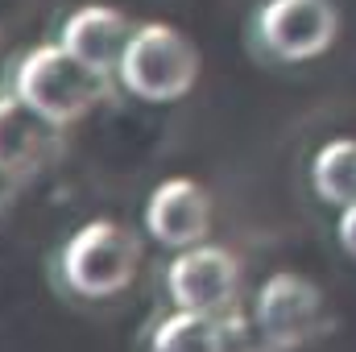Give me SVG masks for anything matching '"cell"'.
<instances>
[{
	"instance_id": "obj_8",
	"label": "cell",
	"mask_w": 356,
	"mask_h": 352,
	"mask_svg": "<svg viewBox=\"0 0 356 352\" xmlns=\"http://www.w3.org/2000/svg\"><path fill=\"white\" fill-rule=\"evenodd\" d=\"M133 25H129V17L120 13V8H112V4H83V8H75L71 17H67V25H63V46L75 54V58H83L88 67L95 71H112V67H120V58H124V50H129V42H133Z\"/></svg>"
},
{
	"instance_id": "obj_5",
	"label": "cell",
	"mask_w": 356,
	"mask_h": 352,
	"mask_svg": "<svg viewBox=\"0 0 356 352\" xmlns=\"http://www.w3.org/2000/svg\"><path fill=\"white\" fill-rule=\"evenodd\" d=\"M340 17L332 0H266L257 13V33L286 63H302L323 54L336 42Z\"/></svg>"
},
{
	"instance_id": "obj_11",
	"label": "cell",
	"mask_w": 356,
	"mask_h": 352,
	"mask_svg": "<svg viewBox=\"0 0 356 352\" xmlns=\"http://www.w3.org/2000/svg\"><path fill=\"white\" fill-rule=\"evenodd\" d=\"M149 352H220V328L211 315L178 311L154 328Z\"/></svg>"
},
{
	"instance_id": "obj_10",
	"label": "cell",
	"mask_w": 356,
	"mask_h": 352,
	"mask_svg": "<svg viewBox=\"0 0 356 352\" xmlns=\"http://www.w3.org/2000/svg\"><path fill=\"white\" fill-rule=\"evenodd\" d=\"M315 191L327 203H353L356 199V137H336L315 154Z\"/></svg>"
},
{
	"instance_id": "obj_4",
	"label": "cell",
	"mask_w": 356,
	"mask_h": 352,
	"mask_svg": "<svg viewBox=\"0 0 356 352\" xmlns=\"http://www.w3.org/2000/svg\"><path fill=\"white\" fill-rule=\"evenodd\" d=\"M166 286H170V298L182 311L220 319V315L236 311L241 265L220 245H191L186 253H178L175 262H170Z\"/></svg>"
},
{
	"instance_id": "obj_13",
	"label": "cell",
	"mask_w": 356,
	"mask_h": 352,
	"mask_svg": "<svg viewBox=\"0 0 356 352\" xmlns=\"http://www.w3.org/2000/svg\"><path fill=\"white\" fill-rule=\"evenodd\" d=\"M340 241H344V249L356 257V199L353 203H344V216H340Z\"/></svg>"
},
{
	"instance_id": "obj_12",
	"label": "cell",
	"mask_w": 356,
	"mask_h": 352,
	"mask_svg": "<svg viewBox=\"0 0 356 352\" xmlns=\"http://www.w3.org/2000/svg\"><path fill=\"white\" fill-rule=\"evenodd\" d=\"M216 328H220V352H277L269 344V336L261 332V323H257V319L249 323V319L236 315V311L220 315Z\"/></svg>"
},
{
	"instance_id": "obj_9",
	"label": "cell",
	"mask_w": 356,
	"mask_h": 352,
	"mask_svg": "<svg viewBox=\"0 0 356 352\" xmlns=\"http://www.w3.org/2000/svg\"><path fill=\"white\" fill-rule=\"evenodd\" d=\"M54 129L21 95H0V175H29L46 162Z\"/></svg>"
},
{
	"instance_id": "obj_2",
	"label": "cell",
	"mask_w": 356,
	"mask_h": 352,
	"mask_svg": "<svg viewBox=\"0 0 356 352\" xmlns=\"http://www.w3.org/2000/svg\"><path fill=\"white\" fill-rule=\"evenodd\" d=\"M120 83L154 104L182 99L199 79V50L162 21H149L133 33L124 58H120Z\"/></svg>"
},
{
	"instance_id": "obj_7",
	"label": "cell",
	"mask_w": 356,
	"mask_h": 352,
	"mask_svg": "<svg viewBox=\"0 0 356 352\" xmlns=\"http://www.w3.org/2000/svg\"><path fill=\"white\" fill-rule=\"evenodd\" d=\"M145 224L149 232L162 241V245H175V249H191L207 237L211 228V203H207V191L191 178H170L162 182L149 203H145Z\"/></svg>"
},
{
	"instance_id": "obj_6",
	"label": "cell",
	"mask_w": 356,
	"mask_h": 352,
	"mask_svg": "<svg viewBox=\"0 0 356 352\" xmlns=\"http://www.w3.org/2000/svg\"><path fill=\"white\" fill-rule=\"evenodd\" d=\"M261 332L277 352L307 344L319 328H323V294L315 282H307L302 273L277 269L257 294V315Z\"/></svg>"
},
{
	"instance_id": "obj_1",
	"label": "cell",
	"mask_w": 356,
	"mask_h": 352,
	"mask_svg": "<svg viewBox=\"0 0 356 352\" xmlns=\"http://www.w3.org/2000/svg\"><path fill=\"white\" fill-rule=\"evenodd\" d=\"M17 95L50 125H71L104 99V71L75 58L67 46H38L17 67Z\"/></svg>"
},
{
	"instance_id": "obj_3",
	"label": "cell",
	"mask_w": 356,
	"mask_h": 352,
	"mask_svg": "<svg viewBox=\"0 0 356 352\" xmlns=\"http://www.w3.org/2000/svg\"><path fill=\"white\" fill-rule=\"evenodd\" d=\"M137 262H141L137 237L129 228L112 224V220L83 224L67 241V249H63V273H67V282L79 294H88V298L120 294L137 278Z\"/></svg>"
}]
</instances>
